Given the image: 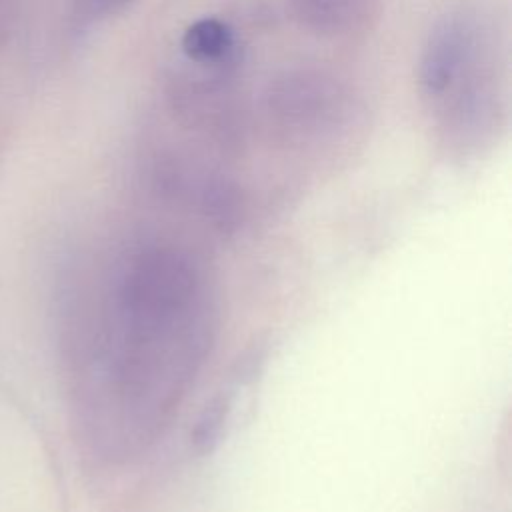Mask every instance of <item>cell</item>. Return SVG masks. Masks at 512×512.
I'll list each match as a JSON object with an SVG mask.
<instances>
[{
    "label": "cell",
    "mask_w": 512,
    "mask_h": 512,
    "mask_svg": "<svg viewBox=\"0 0 512 512\" xmlns=\"http://www.w3.org/2000/svg\"><path fill=\"white\" fill-rule=\"evenodd\" d=\"M100 426L112 456L140 458L166 432L216 344V282L192 250L138 242L110 278Z\"/></svg>",
    "instance_id": "6da1fadb"
},
{
    "label": "cell",
    "mask_w": 512,
    "mask_h": 512,
    "mask_svg": "<svg viewBox=\"0 0 512 512\" xmlns=\"http://www.w3.org/2000/svg\"><path fill=\"white\" fill-rule=\"evenodd\" d=\"M474 52V32L462 18L450 16L434 26L420 58V84L428 96H444L466 72Z\"/></svg>",
    "instance_id": "7a4b0ae2"
},
{
    "label": "cell",
    "mask_w": 512,
    "mask_h": 512,
    "mask_svg": "<svg viewBox=\"0 0 512 512\" xmlns=\"http://www.w3.org/2000/svg\"><path fill=\"white\" fill-rule=\"evenodd\" d=\"M232 46V30L218 18H200L182 36V50L194 60L222 58Z\"/></svg>",
    "instance_id": "3957f363"
},
{
    "label": "cell",
    "mask_w": 512,
    "mask_h": 512,
    "mask_svg": "<svg viewBox=\"0 0 512 512\" xmlns=\"http://www.w3.org/2000/svg\"><path fill=\"white\" fill-rule=\"evenodd\" d=\"M358 0H294L298 16L314 30L336 32L344 28L356 12Z\"/></svg>",
    "instance_id": "277c9868"
}]
</instances>
